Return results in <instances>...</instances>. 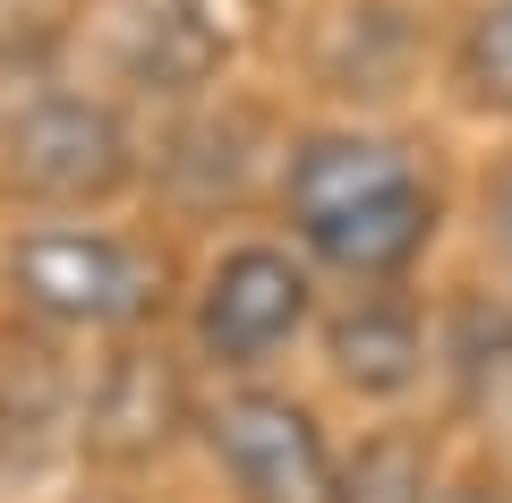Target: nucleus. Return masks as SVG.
<instances>
[{
	"instance_id": "1",
	"label": "nucleus",
	"mask_w": 512,
	"mask_h": 503,
	"mask_svg": "<svg viewBox=\"0 0 512 503\" xmlns=\"http://www.w3.org/2000/svg\"><path fill=\"white\" fill-rule=\"evenodd\" d=\"M282 214L316 265L350 282H402L436 239V180L402 137L376 128H308L282 154Z\"/></svg>"
},
{
	"instance_id": "2",
	"label": "nucleus",
	"mask_w": 512,
	"mask_h": 503,
	"mask_svg": "<svg viewBox=\"0 0 512 503\" xmlns=\"http://www.w3.org/2000/svg\"><path fill=\"white\" fill-rule=\"evenodd\" d=\"M9 299L43 333H137L163 307V256L103 222H35L9 239Z\"/></svg>"
},
{
	"instance_id": "3",
	"label": "nucleus",
	"mask_w": 512,
	"mask_h": 503,
	"mask_svg": "<svg viewBox=\"0 0 512 503\" xmlns=\"http://www.w3.org/2000/svg\"><path fill=\"white\" fill-rule=\"evenodd\" d=\"M128 180H137V137L103 94L43 86L0 120V188L18 205L86 214V205H111Z\"/></svg>"
},
{
	"instance_id": "4",
	"label": "nucleus",
	"mask_w": 512,
	"mask_h": 503,
	"mask_svg": "<svg viewBox=\"0 0 512 503\" xmlns=\"http://www.w3.org/2000/svg\"><path fill=\"white\" fill-rule=\"evenodd\" d=\"M197 435L222 461V478L239 486V503H342V461H333L316 410L274 384L214 393L197 410Z\"/></svg>"
},
{
	"instance_id": "5",
	"label": "nucleus",
	"mask_w": 512,
	"mask_h": 503,
	"mask_svg": "<svg viewBox=\"0 0 512 503\" xmlns=\"http://www.w3.org/2000/svg\"><path fill=\"white\" fill-rule=\"evenodd\" d=\"M316 324V282L291 248L274 239H239L205 265V290H197V359H214L222 376H256V367H274L282 350L299 342Z\"/></svg>"
},
{
	"instance_id": "6",
	"label": "nucleus",
	"mask_w": 512,
	"mask_h": 503,
	"mask_svg": "<svg viewBox=\"0 0 512 503\" xmlns=\"http://www.w3.org/2000/svg\"><path fill=\"white\" fill-rule=\"evenodd\" d=\"M205 401L188 393V367L171 359L163 342L128 333L111 359H94L86 376V401H77V452L103 469H146L197 427Z\"/></svg>"
},
{
	"instance_id": "7",
	"label": "nucleus",
	"mask_w": 512,
	"mask_h": 503,
	"mask_svg": "<svg viewBox=\"0 0 512 503\" xmlns=\"http://www.w3.org/2000/svg\"><path fill=\"white\" fill-rule=\"evenodd\" d=\"M325 367L342 393L359 401H402L427 384V367H436V324H427L419 299H402L393 282L359 290V299H342L325 316Z\"/></svg>"
},
{
	"instance_id": "8",
	"label": "nucleus",
	"mask_w": 512,
	"mask_h": 503,
	"mask_svg": "<svg viewBox=\"0 0 512 503\" xmlns=\"http://www.w3.org/2000/svg\"><path fill=\"white\" fill-rule=\"evenodd\" d=\"M77 401H86V376L60 359L52 333L0 324V469H35L60 435L77 444Z\"/></svg>"
},
{
	"instance_id": "9",
	"label": "nucleus",
	"mask_w": 512,
	"mask_h": 503,
	"mask_svg": "<svg viewBox=\"0 0 512 503\" xmlns=\"http://www.w3.org/2000/svg\"><path fill=\"white\" fill-rule=\"evenodd\" d=\"M436 367L461 384V401L512 393V290H470L436 333Z\"/></svg>"
},
{
	"instance_id": "10",
	"label": "nucleus",
	"mask_w": 512,
	"mask_h": 503,
	"mask_svg": "<svg viewBox=\"0 0 512 503\" xmlns=\"http://www.w3.org/2000/svg\"><path fill=\"white\" fill-rule=\"evenodd\" d=\"M436 444L419 427H376L342 461V503H436Z\"/></svg>"
},
{
	"instance_id": "11",
	"label": "nucleus",
	"mask_w": 512,
	"mask_h": 503,
	"mask_svg": "<svg viewBox=\"0 0 512 503\" xmlns=\"http://www.w3.org/2000/svg\"><path fill=\"white\" fill-rule=\"evenodd\" d=\"M453 86L470 111L512 120V0H478L453 35Z\"/></svg>"
},
{
	"instance_id": "12",
	"label": "nucleus",
	"mask_w": 512,
	"mask_h": 503,
	"mask_svg": "<svg viewBox=\"0 0 512 503\" xmlns=\"http://www.w3.org/2000/svg\"><path fill=\"white\" fill-rule=\"evenodd\" d=\"M86 0H0V60H35L43 43L69 35V18Z\"/></svg>"
},
{
	"instance_id": "13",
	"label": "nucleus",
	"mask_w": 512,
	"mask_h": 503,
	"mask_svg": "<svg viewBox=\"0 0 512 503\" xmlns=\"http://www.w3.org/2000/svg\"><path fill=\"white\" fill-rule=\"evenodd\" d=\"M478 214H487V248H495V265L512 273V154L487 171V197H478Z\"/></svg>"
},
{
	"instance_id": "14",
	"label": "nucleus",
	"mask_w": 512,
	"mask_h": 503,
	"mask_svg": "<svg viewBox=\"0 0 512 503\" xmlns=\"http://www.w3.org/2000/svg\"><path fill=\"white\" fill-rule=\"evenodd\" d=\"M436 503H504V486H487V478H470V486H444Z\"/></svg>"
},
{
	"instance_id": "15",
	"label": "nucleus",
	"mask_w": 512,
	"mask_h": 503,
	"mask_svg": "<svg viewBox=\"0 0 512 503\" xmlns=\"http://www.w3.org/2000/svg\"><path fill=\"white\" fill-rule=\"evenodd\" d=\"M86 503H111V495H86Z\"/></svg>"
}]
</instances>
